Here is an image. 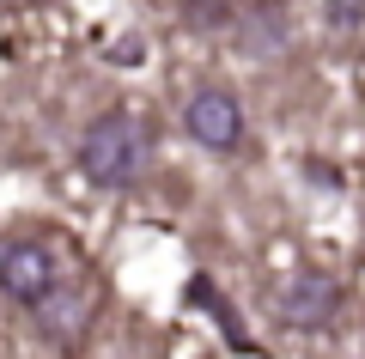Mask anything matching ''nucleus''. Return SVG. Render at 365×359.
<instances>
[{
	"label": "nucleus",
	"mask_w": 365,
	"mask_h": 359,
	"mask_svg": "<svg viewBox=\"0 0 365 359\" xmlns=\"http://www.w3.org/2000/svg\"><path fill=\"white\" fill-rule=\"evenodd\" d=\"M341 310V280L323 268H299L280 286V323L287 329H329Z\"/></svg>",
	"instance_id": "obj_4"
},
{
	"label": "nucleus",
	"mask_w": 365,
	"mask_h": 359,
	"mask_svg": "<svg viewBox=\"0 0 365 359\" xmlns=\"http://www.w3.org/2000/svg\"><path fill=\"white\" fill-rule=\"evenodd\" d=\"M182 128L201 153H237L244 146V103L225 86H201L195 98L182 103Z\"/></svg>",
	"instance_id": "obj_3"
},
{
	"label": "nucleus",
	"mask_w": 365,
	"mask_h": 359,
	"mask_svg": "<svg viewBox=\"0 0 365 359\" xmlns=\"http://www.w3.org/2000/svg\"><path fill=\"white\" fill-rule=\"evenodd\" d=\"M0 293L25 310H43L55 293H61V262H55L49 244L37 238H19V244L0 250Z\"/></svg>",
	"instance_id": "obj_2"
},
{
	"label": "nucleus",
	"mask_w": 365,
	"mask_h": 359,
	"mask_svg": "<svg viewBox=\"0 0 365 359\" xmlns=\"http://www.w3.org/2000/svg\"><path fill=\"white\" fill-rule=\"evenodd\" d=\"M79 171L98 189H134L153 171V122L134 110H104L79 134Z\"/></svg>",
	"instance_id": "obj_1"
},
{
	"label": "nucleus",
	"mask_w": 365,
	"mask_h": 359,
	"mask_svg": "<svg viewBox=\"0 0 365 359\" xmlns=\"http://www.w3.org/2000/svg\"><path fill=\"white\" fill-rule=\"evenodd\" d=\"M237 43H244V55H274L280 43H287V19L274 13V6H262V13L244 19V37Z\"/></svg>",
	"instance_id": "obj_5"
},
{
	"label": "nucleus",
	"mask_w": 365,
	"mask_h": 359,
	"mask_svg": "<svg viewBox=\"0 0 365 359\" xmlns=\"http://www.w3.org/2000/svg\"><path fill=\"white\" fill-rule=\"evenodd\" d=\"M323 19H329V31H365V0H323Z\"/></svg>",
	"instance_id": "obj_6"
}]
</instances>
